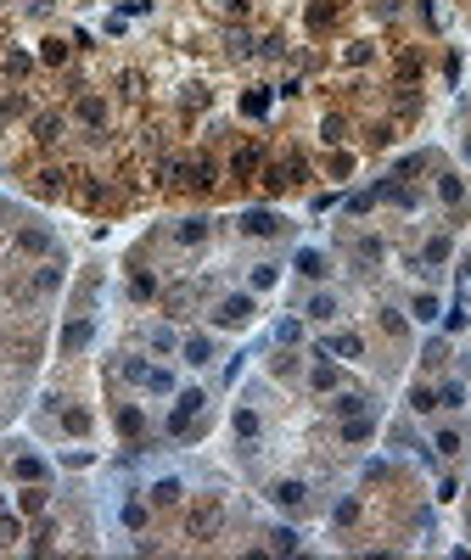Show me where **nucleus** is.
Returning a JSON list of instances; mask_svg holds the SVG:
<instances>
[{
  "label": "nucleus",
  "mask_w": 471,
  "mask_h": 560,
  "mask_svg": "<svg viewBox=\"0 0 471 560\" xmlns=\"http://www.w3.org/2000/svg\"><path fill=\"white\" fill-rule=\"evenodd\" d=\"M252 320V297H225V303H219V309H214V325H247Z\"/></svg>",
  "instance_id": "f257e3e1"
},
{
  "label": "nucleus",
  "mask_w": 471,
  "mask_h": 560,
  "mask_svg": "<svg viewBox=\"0 0 471 560\" xmlns=\"http://www.w3.org/2000/svg\"><path fill=\"white\" fill-rule=\"evenodd\" d=\"M241 230H247V236H281V219H275L269 208H247V213H241Z\"/></svg>",
  "instance_id": "f03ea898"
},
{
  "label": "nucleus",
  "mask_w": 471,
  "mask_h": 560,
  "mask_svg": "<svg viewBox=\"0 0 471 560\" xmlns=\"http://www.w3.org/2000/svg\"><path fill=\"white\" fill-rule=\"evenodd\" d=\"M202 393H180V403H174V415H168V431H191V415L202 409Z\"/></svg>",
  "instance_id": "7ed1b4c3"
},
{
  "label": "nucleus",
  "mask_w": 471,
  "mask_h": 560,
  "mask_svg": "<svg viewBox=\"0 0 471 560\" xmlns=\"http://www.w3.org/2000/svg\"><path fill=\"white\" fill-rule=\"evenodd\" d=\"M269 499H275L281 510H303V504H309V487H303V482H275Z\"/></svg>",
  "instance_id": "20e7f679"
},
{
  "label": "nucleus",
  "mask_w": 471,
  "mask_h": 560,
  "mask_svg": "<svg viewBox=\"0 0 471 560\" xmlns=\"http://www.w3.org/2000/svg\"><path fill=\"white\" fill-rule=\"evenodd\" d=\"M325 353H337V359H359L365 342H359L354 330H337V336H325Z\"/></svg>",
  "instance_id": "39448f33"
},
{
  "label": "nucleus",
  "mask_w": 471,
  "mask_h": 560,
  "mask_svg": "<svg viewBox=\"0 0 471 560\" xmlns=\"http://www.w3.org/2000/svg\"><path fill=\"white\" fill-rule=\"evenodd\" d=\"M208 230H214L208 219H185V225L174 230V241H180V246H202V241H208Z\"/></svg>",
  "instance_id": "423d86ee"
},
{
  "label": "nucleus",
  "mask_w": 471,
  "mask_h": 560,
  "mask_svg": "<svg viewBox=\"0 0 471 560\" xmlns=\"http://www.w3.org/2000/svg\"><path fill=\"white\" fill-rule=\"evenodd\" d=\"M298 275H309V280H325V275H331V269H325V252L303 246V252H298Z\"/></svg>",
  "instance_id": "0eeeda50"
},
{
  "label": "nucleus",
  "mask_w": 471,
  "mask_h": 560,
  "mask_svg": "<svg viewBox=\"0 0 471 560\" xmlns=\"http://www.w3.org/2000/svg\"><path fill=\"white\" fill-rule=\"evenodd\" d=\"M74 112L84 118V124H95V129L107 124V107H101V95H78V107H74Z\"/></svg>",
  "instance_id": "6e6552de"
},
{
  "label": "nucleus",
  "mask_w": 471,
  "mask_h": 560,
  "mask_svg": "<svg viewBox=\"0 0 471 560\" xmlns=\"http://www.w3.org/2000/svg\"><path fill=\"white\" fill-rule=\"evenodd\" d=\"M90 342V320H68V330H62V353H78Z\"/></svg>",
  "instance_id": "1a4fd4ad"
},
{
  "label": "nucleus",
  "mask_w": 471,
  "mask_h": 560,
  "mask_svg": "<svg viewBox=\"0 0 471 560\" xmlns=\"http://www.w3.org/2000/svg\"><path fill=\"white\" fill-rule=\"evenodd\" d=\"M337 11H342L337 0H314V6H309V28H331V23H337Z\"/></svg>",
  "instance_id": "9d476101"
},
{
  "label": "nucleus",
  "mask_w": 471,
  "mask_h": 560,
  "mask_svg": "<svg viewBox=\"0 0 471 560\" xmlns=\"http://www.w3.org/2000/svg\"><path fill=\"white\" fill-rule=\"evenodd\" d=\"M231 168H236V179H252V174H258V146H241L231 157Z\"/></svg>",
  "instance_id": "9b49d317"
},
{
  "label": "nucleus",
  "mask_w": 471,
  "mask_h": 560,
  "mask_svg": "<svg viewBox=\"0 0 471 560\" xmlns=\"http://www.w3.org/2000/svg\"><path fill=\"white\" fill-rule=\"evenodd\" d=\"M57 129H62V118H57V112H40V118H34V141H40V146H51V141H57Z\"/></svg>",
  "instance_id": "f8f14e48"
},
{
  "label": "nucleus",
  "mask_w": 471,
  "mask_h": 560,
  "mask_svg": "<svg viewBox=\"0 0 471 560\" xmlns=\"http://www.w3.org/2000/svg\"><path fill=\"white\" fill-rule=\"evenodd\" d=\"M241 112H247V118H264V112H269V90H247V95H241Z\"/></svg>",
  "instance_id": "ddd939ff"
},
{
  "label": "nucleus",
  "mask_w": 471,
  "mask_h": 560,
  "mask_svg": "<svg viewBox=\"0 0 471 560\" xmlns=\"http://www.w3.org/2000/svg\"><path fill=\"white\" fill-rule=\"evenodd\" d=\"M208 359H214V342L208 336H191L185 342V364H208Z\"/></svg>",
  "instance_id": "4468645a"
},
{
  "label": "nucleus",
  "mask_w": 471,
  "mask_h": 560,
  "mask_svg": "<svg viewBox=\"0 0 471 560\" xmlns=\"http://www.w3.org/2000/svg\"><path fill=\"white\" fill-rule=\"evenodd\" d=\"M180 493H185L180 482H174V477H163V482L152 487V504H180Z\"/></svg>",
  "instance_id": "2eb2a0df"
},
{
  "label": "nucleus",
  "mask_w": 471,
  "mask_h": 560,
  "mask_svg": "<svg viewBox=\"0 0 471 560\" xmlns=\"http://www.w3.org/2000/svg\"><path fill=\"white\" fill-rule=\"evenodd\" d=\"M141 426H146V420H141V409H135V403H124V409H118V431H124V437H135Z\"/></svg>",
  "instance_id": "dca6fc26"
},
{
  "label": "nucleus",
  "mask_w": 471,
  "mask_h": 560,
  "mask_svg": "<svg viewBox=\"0 0 471 560\" xmlns=\"http://www.w3.org/2000/svg\"><path fill=\"white\" fill-rule=\"evenodd\" d=\"M371 437V420L365 415H348V426H342V443H365Z\"/></svg>",
  "instance_id": "f3484780"
},
{
  "label": "nucleus",
  "mask_w": 471,
  "mask_h": 560,
  "mask_svg": "<svg viewBox=\"0 0 471 560\" xmlns=\"http://www.w3.org/2000/svg\"><path fill=\"white\" fill-rule=\"evenodd\" d=\"M17 504H23V516H40V510H45V487H23Z\"/></svg>",
  "instance_id": "a211bd4d"
},
{
  "label": "nucleus",
  "mask_w": 471,
  "mask_h": 560,
  "mask_svg": "<svg viewBox=\"0 0 471 560\" xmlns=\"http://www.w3.org/2000/svg\"><path fill=\"white\" fill-rule=\"evenodd\" d=\"M269 549H275V555H292V549H298V532H292V527H275V532H269Z\"/></svg>",
  "instance_id": "6ab92c4d"
},
{
  "label": "nucleus",
  "mask_w": 471,
  "mask_h": 560,
  "mask_svg": "<svg viewBox=\"0 0 471 560\" xmlns=\"http://www.w3.org/2000/svg\"><path fill=\"white\" fill-rule=\"evenodd\" d=\"M314 387H320V393H331V387H337V364H331V359H320V364H314V376H309Z\"/></svg>",
  "instance_id": "aec40b11"
},
{
  "label": "nucleus",
  "mask_w": 471,
  "mask_h": 560,
  "mask_svg": "<svg viewBox=\"0 0 471 560\" xmlns=\"http://www.w3.org/2000/svg\"><path fill=\"white\" fill-rule=\"evenodd\" d=\"M331 314H337V297H331V292L309 297V320H331Z\"/></svg>",
  "instance_id": "412c9836"
},
{
  "label": "nucleus",
  "mask_w": 471,
  "mask_h": 560,
  "mask_svg": "<svg viewBox=\"0 0 471 560\" xmlns=\"http://www.w3.org/2000/svg\"><path fill=\"white\" fill-rule=\"evenodd\" d=\"M432 448H438L443 460H455V454H460V431H438V437H432Z\"/></svg>",
  "instance_id": "4be33fe9"
},
{
  "label": "nucleus",
  "mask_w": 471,
  "mask_h": 560,
  "mask_svg": "<svg viewBox=\"0 0 471 560\" xmlns=\"http://www.w3.org/2000/svg\"><path fill=\"white\" fill-rule=\"evenodd\" d=\"M11 471H17V477H23V482H40V477H45V465H40L34 454H23V460H17Z\"/></svg>",
  "instance_id": "5701e85b"
},
{
  "label": "nucleus",
  "mask_w": 471,
  "mask_h": 560,
  "mask_svg": "<svg viewBox=\"0 0 471 560\" xmlns=\"http://www.w3.org/2000/svg\"><path fill=\"white\" fill-rule=\"evenodd\" d=\"M62 426H68L74 437H84V431H90V415H84V409H62Z\"/></svg>",
  "instance_id": "b1692460"
},
{
  "label": "nucleus",
  "mask_w": 471,
  "mask_h": 560,
  "mask_svg": "<svg viewBox=\"0 0 471 560\" xmlns=\"http://www.w3.org/2000/svg\"><path fill=\"white\" fill-rule=\"evenodd\" d=\"M17 246H23V252H45L51 241H45V230H23V236H17Z\"/></svg>",
  "instance_id": "393cba45"
},
{
  "label": "nucleus",
  "mask_w": 471,
  "mask_h": 560,
  "mask_svg": "<svg viewBox=\"0 0 471 560\" xmlns=\"http://www.w3.org/2000/svg\"><path fill=\"white\" fill-rule=\"evenodd\" d=\"M409 409H421V415L438 409V393H432V387H415V393H409Z\"/></svg>",
  "instance_id": "a878e982"
},
{
  "label": "nucleus",
  "mask_w": 471,
  "mask_h": 560,
  "mask_svg": "<svg viewBox=\"0 0 471 560\" xmlns=\"http://www.w3.org/2000/svg\"><path fill=\"white\" fill-rule=\"evenodd\" d=\"M40 56H45L51 68H62V62H68V45H62V40H45V51H40Z\"/></svg>",
  "instance_id": "bb28decb"
},
{
  "label": "nucleus",
  "mask_w": 471,
  "mask_h": 560,
  "mask_svg": "<svg viewBox=\"0 0 471 560\" xmlns=\"http://www.w3.org/2000/svg\"><path fill=\"white\" fill-rule=\"evenodd\" d=\"M438 196H443V202H460L466 191H460V179H455V174H443V179H438Z\"/></svg>",
  "instance_id": "cd10ccee"
},
{
  "label": "nucleus",
  "mask_w": 471,
  "mask_h": 560,
  "mask_svg": "<svg viewBox=\"0 0 471 560\" xmlns=\"http://www.w3.org/2000/svg\"><path fill=\"white\" fill-rule=\"evenodd\" d=\"M236 431H241V437H258V415H252V409H236Z\"/></svg>",
  "instance_id": "c85d7f7f"
},
{
  "label": "nucleus",
  "mask_w": 471,
  "mask_h": 560,
  "mask_svg": "<svg viewBox=\"0 0 471 560\" xmlns=\"http://www.w3.org/2000/svg\"><path fill=\"white\" fill-rule=\"evenodd\" d=\"M214 516H219V504H202V510L191 516V532H208V527H214Z\"/></svg>",
  "instance_id": "c756f323"
},
{
  "label": "nucleus",
  "mask_w": 471,
  "mask_h": 560,
  "mask_svg": "<svg viewBox=\"0 0 471 560\" xmlns=\"http://www.w3.org/2000/svg\"><path fill=\"white\" fill-rule=\"evenodd\" d=\"M359 258H365V263H382V241H376V236H359Z\"/></svg>",
  "instance_id": "7c9ffc66"
},
{
  "label": "nucleus",
  "mask_w": 471,
  "mask_h": 560,
  "mask_svg": "<svg viewBox=\"0 0 471 560\" xmlns=\"http://www.w3.org/2000/svg\"><path fill=\"white\" fill-rule=\"evenodd\" d=\"M449 258V236H432L426 241V263H443Z\"/></svg>",
  "instance_id": "2f4dec72"
},
{
  "label": "nucleus",
  "mask_w": 471,
  "mask_h": 560,
  "mask_svg": "<svg viewBox=\"0 0 471 560\" xmlns=\"http://www.w3.org/2000/svg\"><path fill=\"white\" fill-rule=\"evenodd\" d=\"M460 398H466V387H460V381H449V387L438 393V403H443V409H460Z\"/></svg>",
  "instance_id": "473e14b6"
},
{
  "label": "nucleus",
  "mask_w": 471,
  "mask_h": 560,
  "mask_svg": "<svg viewBox=\"0 0 471 560\" xmlns=\"http://www.w3.org/2000/svg\"><path fill=\"white\" fill-rule=\"evenodd\" d=\"M337 415H365V398H359V393H342V398H337Z\"/></svg>",
  "instance_id": "72a5a7b5"
},
{
  "label": "nucleus",
  "mask_w": 471,
  "mask_h": 560,
  "mask_svg": "<svg viewBox=\"0 0 471 560\" xmlns=\"http://www.w3.org/2000/svg\"><path fill=\"white\" fill-rule=\"evenodd\" d=\"M264 286H275V263H258L252 269V292H264Z\"/></svg>",
  "instance_id": "f704fd0d"
},
{
  "label": "nucleus",
  "mask_w": 471,
  "mask_h": 560,
  "mask_svg": "<svg viewBox=\"0 0 471 560\" xmlns=\"http://www.w3.org/2000/svg\"><path fill=\"white\" fill-rule=\"evenodd\" d=\"M432 314H438V297L421 292V297H415V320H432Z\"/></svg>",
  "instance_id": "c9c22d12"
},
{
  "label": "nucleus",
  "mask_w": 471,
  "mask_h": 560,
  "mask_svg": "<svg viewBox=\"0 0 471 560\" xmlns=\"http://www.w3.org/2000/svg\"><path fill=\"white\" fill-rule=\"evenodd\" d=\"M146 387H152V393H168V387H174V376H168V370H146Z\"/></svg>",
  "instance_id": "e433bc0d"
},
{
  "label": "nucleus",
  "mask_w": 471,
  "mask_h": 560,
  "mask_svg": "<svg viewBox=\"0 0 471 560\" xmlns=\"http://www.w3.org/2000/svg\"><path fill=\"white\" fill-rule=\"evenodd\" d=\"M57 179H62V174H57V168H45V174H40V179H34V185H40V191H45V196H57V191H62V185H57Z\"/></svg>",
  "instance_id": "4c0bfd02"
},
{
  "label": "nucleus",
  "mask_w": 471,
  "mask_h": 560,
  "mask_svg": "<svg viewBox=\"0 0 471 560\" xmlns=\"http://www.w3.org/2000/svg\"><path fill=\"white\" fill-rule=\"evenodd\" d=\"M57 280H62L57 269H40V275H34V292H57Z\"/></svg>",
  "instance_id": "58836bf2"
},
{
  "label": "nucleus",
  "mask_w": 471,
  "mask_h": 560,
  "mask_svg": "<svg viewBox=\"0 0 471 560\" xmlns=\"http://www.w3.org/2000/svg\"><path fill=\"white\" fill-rule=\"evenodd\" d=\"M152 347H157V353H168V347H174V330H168V325H157V330H152Z\"/></svg>",
  "instance_id": "ea45409f"
},
{
  "label": "nucleus",
  "mask_w": 471,
  "mask_h": 560,
  "mask_svg": "<svg viewBox=\"0 0 471 560\" xmlns=\"http://www.w3.org/2000/svg\"><path fill=\"white\" fill-rule=\"evenodd\" d=\"M342 135H348V124H342V118L331 112V118H325V141H342Z\"/></svg>",
  "instance_id": "a19ab883"
},
{
  "label": "nucleus",
  "mask_w": 471,
  "mask_h": 560,
  "mask_svg": "<svg viewBox=\"0 0 471 560\" xmlns=\"http://www.w3.org/2000/svg\"><path fill=\"white\" fill-rule=\"evenodd\" d=\"M17 107H23V95H0V124H6V118H11Z\"/></svg>",
  "instance_id": "79ce46f5"
},
{
  "label": "nucleus",
  "mask_w": 471,
  "mask_h": 560,
  "mask_svg": "<svg viewBox=\"0 0 471 560\" xmlns=\"http://www.w3.org/2000/svg\"><path fill=\"white\" fill-rule=\"evenodd\" d=\"M225 11H236V17H241V11H247V0H225Z\"/></svg>",
  "instance_id": "37998d69"
},
{
  "label": "nucleus",
  "mask_w": 471,
  "mask_h": 560,
  "mask_svg": "<svg viewBox=\"0 0 471 560\" xmlns=\"http://www.w3.org/2000/svg\"><path fill=\"white\" fill-rule=\"evenodd\" d=\"M466 280H471V263H466Z\"/></svg>",
  "instance_id": "c03bdc74"
}]
</instances>
